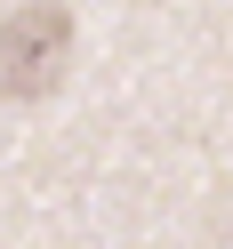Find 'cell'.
<instances>
[{
    "mask_svg": "<svg viewBox=\"0 0 233 249\" xmlns=\"http://www.w3.org/2000/svg\"><path fill=\"white\" fill-rule=\"evenodd\" d=\"M72 72V8L65 0H24L0 24V97L8 105H40L56 97Z\"/></svg>",
    "mask_w": 233,
    "mask_h": 249,
    "instance_id": "6da1fadb",
    "label": "cell"
}]
</instances>
